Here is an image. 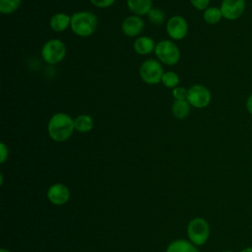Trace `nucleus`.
I'll use <instances>...</instances> for the list:
<instances>
[{
  "instance_id": "2",
  "label": "nucleus",
  "mask_w": 252,
  "mask_h": 252,
  "mask_svg": "<svg viewBox=\"0 0 252 252\" xmlns=\"http://www.w3.org/2000/svg\"><path fill=\"white\" fill-rule=\"evenodd\" d=\"M97 24V17L94 13L90 11H79L71 16L70 29L80 37H89L95 32Z\"/></svg>"
},
{
  "instance_id": "13",
  "label": "nucleus",
  "mask_w": 252,
  "mask_h": 252,
  "mask_svg": "<svg viewBox=\"0 0 252 252\" xmlns=\"http://www.w3.org/2000/svg\"><path fill=\"white\" fill-rule=\"evenodd\" d=\"M71 26V16L66 13H55L49 20V27L55 32H62Z\"/></svg>"
},
{
  "instance_id": "15",
  "label": "nucleus",
  "mask_w": 252,
  "mask_h": 252,
  "mask_svg": "<svg viewBox=\"0 0 252 252\" xmlns=\"http://www.w3.org/2000/svg\"><path fill=\"white\" fill-rule=\"evenodd\" d=\"M75 131L79 133L91 132L94 127V118L89 114H80L74 118Z\"/></svg>"
},
{
  "instance_id": "1",
  "label": "nucleus",
  "mask_w": 252,
  "mask_h": 252,
  "mask_svg": "<svg viewBox=\"0 0 252 252\" xmlns=\"http://www.w3.org/2000/svg\"><path fill=\"white\" fill-rule=\"evenodd\" d=\"M75 131L74 118L65 112H56L47 122V133L51 140L57 143L67 141Z\"/></svg>"
},
{
  "instance_id": "26",
  "label": "nucleus",
  "mask_w": 252,
  "mask_h": 252,
  "mask_svg": "<svg viewBox=\"0 0 252 252\" xmlns=\"http://www.w3.org/2000/svg\"><path fill=\"white\" fill-rule=\"evenodd\" d=\"M246 107H247V110L252 114V94H250V96L247 98Z\"/></svg>"
},
{
  "instance_id": "11",
  "label": "nucleus",
  "mask_w": 252,
  "mask_h": 252,
  "mask_svg": "<svg viewBox=\"0 0 252 252\" xmlns=\"http://www.w3.org/2000/svg\"><path fill=\"white\" fill-rule=\"evenodd\" d=\"M47 198L54 205H64L70 198V191L67 186L61 183H56L49 187L47 191Z\"/></svg>"
},
{
  "instance_id": "24",
  "label": "nucleus",
  "mask_w": 252,
  "mask_h": 252,
  "mask_svg": "<svg viewBox=\"0 0 252 252\" xmlns=\"http://www.w3.org/2000/svg\"><path fill=\"white\" fill-rule=\"evenodd\" d=\"M210 1L211 0H190V3L195 9L200 11H205L209 7Z\"/></svg>"
},
{
  "instance_id": "21",
  "label": "nucleus",
  "mask_w": 252,
  "mask_h": 252,
  "mask_svg": "<svg viewBox=\"0 0 252 252\" xmlns=\"http://www.w3.org/2000/svg\"><path fill=\"white\" fill-rule=\"evenodd\" d=\"M147 16L150 22L156 26H160L165 22V14L159 8H152Z\"/></svg>"
},
{
  "instance_id": "22",
  "label": "nucleus",
  "mask_w": 252,
  "mask_h": 252,
  "mask_svg": "<svg viewBox=\"0 0 252 252\" xmlns=\"http://www.w3.org/2000/svg\"><path fill=\"white\" fill-rule=\"evenodd\" d=\"M172 96L174 100H182L187 98V94H188V89L178 86L174 89H172Z\"/></svg>"
},
{
  "instance_id": "12",
  "label": "nucleus",
  "mask_w": 252,
  "mask_h": 252,
  "mask_svg": "<svg viewBox=\"0 0 252 252\" xmlns=\"http://www.w3.org/2000/svg\"><path fill=\"white\" fill-rule=\"evenodd\" d=\"M156 45L157 43L152 37L147 35H141L135 39L133 43V48L137 54L145 56L154 52Z\"/></svg>"
},
{
  "instance_id": "8",
  "label": "nucleus",
  "mask_w": 252,
  "mask_h": 252,
  "mask_svg": "<svg viewBox=\"0 0 252 252\" xmlns=\"http://www.w3.org/2000/svg\"><path fill=\"white\" fill-rule=\"evenodd\" d=\"M165 30L167 35L171 40H181L188 33V23L182 16H172L170 17L165 24Z\"/></svg>"
},
{
  "instance_id": "4",
  "label": "nucleus",
  "mask_w": 252,
  "mask_h": 252,
  "mask_svg": "<svg viewBox=\"0 0 252 252\" xmlns=\"http://www.w3.org/2000/svg\"><path fill=\"white\" fill-rule=\"evenodd\" d=\"M66 53L67 48L65 43L58 38H51L45 41L40 50L41 58L49 65H55L62 62Z\"/></svg>"
},
{
  "instance_id": "3",
  "label": "nucleus",
  "mask_w": 252,
  "mask_h": 252,
  "mask_svg": "<svg viewBox=\"0 0 252 252\" xmlns=\"http://www.w3.org/2000/svg\"><path fill=\"white\" fill-rule=\"evenodd\" d=\"M154 52L158 60L167 66H173L177 64L181 57L179 47L171 39H162L158 41Z\"/></svg>"
},
{
  "instance_id": "20",
  "label": "nucleus",
  "mask_w": 252,
  "mask_h": 252,
  "mask_svg": "<svg viewBox=\"0 0 252 252\" xmlns=\"http://www.w3.org/2000/svg\"><path fill=\"white\" fill-rule=\"evenodd\" d=\"M22 0H0V13L10 15L15 13L21 6Z\"/></svg>"
},
{
  "instance_id": "25",
  "label": "nucleus",
  "mask_w": 252,
  "mask_h": 252,
  "mask_svg": "<svg viewBox=\"0 0 252 252\" xmlns=\"http://www.w3.org/2000/svg\"><path fill=\"white\" fill-rule=\"evenodd\" d=\"M8 155H9L8 147L3 142H1L0 143V162L1 163H3L7 159Z\"/></svg>"
},
{
  "instance_id": "5",
  "label": "nucleus",
  "mask_w": 252,
  "mask_h": 252,
  "mask_svg": "<svg viewBox=\"0 0 252 252\" xmlns=\"http://www.w3.org/2000/svg\"><path fill=\"white\" fill-rule=\"evenodd\" d=\"M163 73L161 63L154 58L144 60L139 68L140 78L147 85H157L160 83Z\"/></svg>"
},
{
  "instance_id": "27",
  "label": "nucleus",
  "mask_w": 252,
  "mask_h": 252,
  "mask_svg": "<svg viewBox=\"0 0 252 252\" xmlns=\"http://www.w3.org/2000/svg\"><path fill=\"white\" fill-rule=\"evenodd\" d=\"M240 252H252V247H246V248L242 249Z\"/></svg>"
},
{
  "instance_id": "19",
  "label": "nucleus",
  "mask_w": 252,
  "mask_h": 252,
  "mask_svg": "<svg viewBox=\"0 0 252 252\" xmlns=\"http://www.w3.org/2000/svg\"><path fill=\"white\" fill-rule=\"evenodd\" d=\"M179 82H180V78L176 72L166 71L163 73L160 83L168 89H174L179 86Z\"/></svg>"
},
{
  "instance_id": "9",
  "label": "nucleus",
  "mask_w": 252,
  "mask_h": 252,
  "mask_svg": "<svg viewBox=\"0 0 252 252\" xmlns=\"http://www.w3.org/2000/svg\"><path fill=\"white\" fill-rule=\"evenodd\" d=\"M220 9L224 19L236 20L244 12L245 0H222Z\"/></svg>"
},
{
  "instance_id": "14",
  "label": "nucleus",
  "mask_w": 252,
  "mask_h": 252,
  "mask_svg": "<svg viewBox=\"0 0 252 252\" xmlns=\"http://www.w3.org/2000/svg\"><path fill=\"white\" fill-rule=\"evenodd\" d=\"M127 7L132 15L145 16L153 8V0H126Z\"/></svg>"
},
{
  "instance_id": "6",
  "label": "nucleus",
  "mask_w": 252,
  "mask_h": 252,
  "mask_svg": "<svg viewBox=\"0 0 252 252\" xmlns=\"http://www.w3.org/2000/svg\"><path fill=\"white\" fill-rule=\"evenodd\" d=\"M187 235L194 245L201 246L205 244L210 235L209 223L203 218L191 220L187 226Z\"/></svg>"
},
{
  "instance_id": "28",
  "label": "nucleus",
  "mask_w": 252,
  "mask_h": 252,
  "mask_svg": "<svg viewBox=\"0 0 252 252\" xmlns=\"http://www.w3.org/2000/svg\"><path fill=\"white\" fill-rule=\"evenodd\" d=\"M0 252H10L8 249H5V248H2L1 250H0Z\"/></svg>"
},
{
  "instance_id": "7",
  "label": "nucleus",
  "mask_w": 252,
  "mask_h": 252,
  "mask_svg": "<svg viewBox=\"0 0 252 252\" xmlns=\"http://www.w3.org/2000/svg\"><path fill=\"white\" fill-rule=\"evenodd\" d=\"M186 99L192 107L201 109L207 107L210 104L212 94L208 88H206L203 85L196 84L188 89Z\"/></svg>"
},
{
  "instance_id": "23",
  "label": "nucleus",
  "mask_w": 252,
  "mask_h": 252,
  "mask_svg": "<svg viewBox=\"0 0 252 252\" xmlns=\"http://www.w3.org/2000/svg\"><path fill=\"white\" fill-rule=\"evenodd\" d=\"M116 0H90V2L96 8L104 9L112 6Z\"/></svg>"
},
{
  "instance_id": "18",
  "label": "nucleus",
  "mask_w": 252,
  "mask_h": 252,
  "mask_svg": "<svg viewBox=\"0 0 252 252\" xmlns=\"http://www.w3.org/2000/svg\"><path fill=\"white\" fill-rule=\"evenodd\" d=\"M221 18H222L221 11L218 7H208L203 13V19L209 25L218 24Z\"/></svg>"
},
{
  "instance_id": "16",
  "label": "nucleus",
  "mask_w": 252,
  "mask_h": 252,
  "mask_svg": "<svg viewBox=\"0 0 252 252\" xmlns=\"http://www.w3.org/2000/svg\"><path fill=\"white\" fill-rule=\"evenodd\" d=\"M190 110H191V105L187 101V99L174 100L171 105L172 115L179 120H182V119H185L186 117H188Z\"/></svg>"
},
{
  "instance_id": "29",
  "label": "nucleus",
  "mask_w": 252,
  "mask_h": 252,
  "mask_svg": "<svg viewBox=\"0 0 252 252\" xmlns=\"http://www.w3.org/2000/svg\"><path fill=\"white\" fill-rule=\"evenodd\" d=\"M222 252H232V251H230V250H225V251H222Z\"/></svg>"
},
{
  "instance_id": "17",
  "label": "nucleus",
  "mask_w": 252,
  "mask_h": 252,
  "mask_svg": "<svg viewBox=\"0 0 252 252\" xmlns=\"http://www.w3.org/2000/svg\"><path fill=\"white\" fill-rule=\"evenodd\" d=\"M166 252H200L196 245H194L191 241H187L184 239H178L172 241L166 249Z\"/></svg>"
},
{
  "instance_id": "10",
  "label": "nucleus",
  "mask_w": 252,
  "mask_h": 252,
  "mask_svg": "<svg viewBox=\"0 0 252 252\" xmlns=\"http://www.w3.org/2000/svg\"><path fill=\"white\" fill-rule=\"evenodd\" d=\"M145 23L140 16L130 15L126 17L121 24L122 32L128 37H138L143 32Z\"/></svg>"
}]
</instances>
